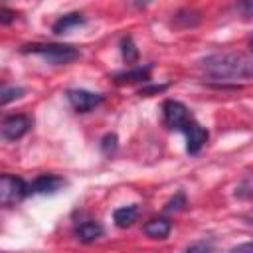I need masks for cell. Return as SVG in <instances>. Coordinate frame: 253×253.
Here are the masks:
<instances>
[{
    "instance_id": "30bf717a",
    "label": "cell",
    "mask_w": 253,
    "mask_h": 253,
    "mask_svg": "<svg viewBox=\"0 0 253 253\" xmlns=\"http://www.w3.org/2000/svg\"><path fill=\"white\" fill-rule=\"evenodd\" d=\"M113 79L117 83H140V81H148L150 79V65L119 71V73L113 75Z\"/></svg>"
},
{
    "instance_id": "8992f818",
    "label": "cell",
    "mask_w": 253,
    "mask_h": 253,
    "mask_svg": "<svg viewBox=\"0 0 253 253\" xmlns=\"http://www.w3.org/2000/svg\"><path fill=\"white\" fill-rule=\"evenodd\" d=\"M67 101L71 103V107L77 113H89L91 109H95L97 105L103 103V95L91 93V91H85V89H69L67 91Z\"/></svg>"
},
{
    "instance_id": "6da1fadb",
    "label": "cell",
    "mask_w": 253,
    "mask_h": 253,
    "mask_svg": "<svg viewBox=\"0 0 253 253\" xmlns=\"http://www.w3.org/2000/svg\"><path fill=\"white\" fill-rule=\"evenodd\" d=\"M200 67L213 79L235 81L249 79L253 75V61L249 53L243 51H219L206 55L200 61Z\"/></svg>"
},
{
    "instance_id": "44dd1931",
    "label": "cell",
    "mask_w": 253,
    "mask_h": 253,
    "mask_svg": "<svg viewBox=\"0 0 253 253\" xmlns=\"http://www.w3.org/2000/svg\"><path fill=\"white\" fill-rule=\"evenodd\" d=\"M211 247H213L211 243L202 241V243H194V245H190V247H188V251H198V249H202V251H210Z\"/></svg>"
},
{
    "instance_id": "e0dca14e",
    "label": "cell",
    "mask_w": 253,
    "mask_h": 253,
    "mask_svg": "<svg viewBox=\"0 0 253 253\" xmlns=\"http://www.w3.org/2000/svg\"><path fill=\"white\" fill-rule=\"evenodd\" d=\"M186 206V198H184V194L180 192V194H176V198L174 200H170L168 204H166V211H180L182 208Z\"/></svg>"
},
{
    "instance_id": "277c9868",
    "label": "cell",
    "mask_w": 253,
    "mask_h": 253,
    "mask_svg": "<svg viewBox=\"0 0 253 253\" xmlns=\"http://www.w3.org/2000/svg\"><path fill=\"white\" fill-rule=\"evenodd\" d=\"M162 119H164V125L168 128L180 130L192 119V115H190V111H188V107L184 103L174 101V99H166L162 103Z\"/></svg>"
},
{
    "instance_id": "8fae6325",
    "label": "cell",
    "mask_w": 253,
    "mask_h": 253,
    "mask_svg": "<svg viewBox=\"0 0 253 253\" xmlns=\"http://www.w3.org/2000/svg\"><path fill=\"white\" fill-rule=\"evenodd\" d=\"M75 235L83 243H93L95 239H99L103 235V227L97 221H83L75 227Z\"/></svg>"
},
{
    "instance_id": "52a82bcc",
    "label": "cell",
    "mask_w": 253,
    "mask_h": 253,
    "mask_svg": "<svg viewBox=\"0 0 253 253\" xmlns=\"http://www.w3.org/2000/svg\"><path fill=\"white\" fill-rule=\"evenodd\" d=\"M180 130L186 134V150L190 154H198L202 146L208 142V130L202 125H198L194 119H190Z\"/></svg>"
},
{
    "instance_id": "9a60e30c",
    "label": "cell",
    "mask_w": 253,
    "mask_h": 253,
    "mask_svg": "<svg viewBox=\"0 0 253 253\" xmlns=\"http://www.w3.org/2000/svg\"><path fill=\"white\" fill-rule=\"evenodd\" d=\"M121 53H123L125 63H136V59H138V49H136V45H134V42H132L130 36H125V38L121 40Z\"/></svg>"
},
{
    "instance_id": "2e32d148",
    "label": "cell",
    "mask_w": 253,
    "mask_h": 253,
    "mask_svg": "<svg viewBox=\"0 0 253 253\" xmlns=\"http://www.w3.org/2000/svg\"><path fill=\"white\" fill-rule=\"evenodd\" d=\"M101 150L107 156H111L117 150V134H105L103 140H101Z\"/></svg>"
},
{
    "instance_id": "5b68a950",
    "label": "cell",
    "mask_w": 253,
    "mask_h": 253,
    "mask_svg": "<svg viewBox=\"0 0 253 253\" xmlns=\"http://www.w3.org/2000/svg\"><path fill=\"white\" fill-rule=\"evenodd\" d=\"M32 128V119L28 115H10L0 123V134L6 140H18Z\"/></svg>"
},
{
    "instance_id": "ac0fdd59",
    "label": "cell",
    "mask_w": 253,
    "mask_h": 253,
    "mask_svg": "<svg viewBox=\"0 0 253 253\" xmlns=\"http://www.w3.org/2000/svg\"><path fill=\"white\" fill-rule=\"evenodd\" d=\"M16 20V12L14 10H8V8H4V6H0V24L2 26H8V24H12Z\"/></svg>"
},
{
    "instance_id": "7a4b0ae2",
    "label": "cell",
    "mask_w": 253,
    "mask_h": 253,
    "mask_svg": "<svg viewBox=\"0 0 253 253\" xmlns=\"http://www.w3.org/2000/svg\"><path fill=\"white\" fill-rule=\"evenodd\" d=\"M20 51L40 55L47 63H53V65H65V63H71L79 57L77 47L63 45V43H30V45H24Z\"/></svg>"
},
{
    "instance_id": "3957f363",
    "label": "cell",
    "mask_w": 253,
    "mask_h": 253,
    "mask_svg": "<svg viewBox=\"0 0 253 253\" xmlns=\"http://www.w3.org/2000/svg\"><path fill=\"white\" fill-rule=\"evenodd\" d=\"M28 196V184L12 174H0V206H16Z\"/></svg>"
},
{
    "instance_id": "ba28073f",
    "label": "cell",
    "mask_w": 253,
    "mask_h": 253,
    "mask_svg": "<svg viewBox=\"0 0 253 253\" xmlns=\"http://www.w3.org/2000/svg\"><path fill=\"white\" fill-rule=\"evenodd\" d=\"M63 186V180L53 174H42L28 184V194H53Z\"/></svg>"
},
{
    "instance_id": "ffe728a7",
    "label": "cell",
    "mask_w": 253,
    "mask_h": 253,
    "mask_svg": "<svg viewBox=\"0 0 253 253\" xmlns=\"http://www.w3.org/2000/svg\"><path fill=\"white\" fill-rule=\"evenodd\" d=\"M168 85H152V87H146V89H140L138 91V95H142V97H148V95H152V93H160V91H164Z\"/></svg>"
},
{
    "instance_id": "9c48e42d",
    "label": "cell",
    "mask_w": 253,
    "mask_h": 253,
    "mask_svg": "<svg viewBox=\"0 0 253 253\" xmlns=\"http://www.w3.org/2000/svg\"><path fill=\"white\" fill-rule=\"evenodd\" d=\"M170 231H172V223L166 217H154L144 223V233L152 239H164L170 235Z\"/></svg>"
},
{
    "instance_id": "7402d4cb",
    "label": "cell",
    "mask_w": 253,
    "mask_h": 253,
    "mask_svg": "<svg viewBox=\"0 0 253 253\" xmlns=\"http://www.w3.org/2000/svg\"><path fill=\"white\" fill-rule=\"evenodd\" d=\"M150 2H152V0H134V6H136V8H146Z\"/></svg>"
},
{
    "instance_id": "d6986e66",
    "label": "cell",
    "mask_w": 253,
    "mask_h": 253,
    "mask_svg": "<svg viewBox=\"0 0 253 253\" xmlns=\"http://www.w3.org/2000/svg\"><path fill=\"white\" fill-rule=\"evenodd\" d=\"M237 6L243 12V18L249 20L251 18V0H237Z\"/></svg>"
},
{
    "instance_id": "4fadbf2b",
    "label": "cell",
    "mask_w": 253,
    "mask_h": 253,
    "mask_svg": "<svg viewBox=\"0 0 253 253\" xmlns=\"http://www.w3.org/2000/svg\"><path fill=\"white\" fill-rule=\"evenodd\" d=\"M87 20L83 14L79 12H73V14H65L63 18H59L55 24H53V34H65L69 32L71 28H77V26H83Z\"/></svg>"
},
{
    "instance_id": "5bb4252c",
    "label": "cell",
    "mask_w": 253,
    "mask_h": 253,
    "mask_svg": "<svg viewBox=\"0 0 253 253\" xmlns=\"http://www.w3.org/2000/svg\"><path fill=\"white\" fill-rule=\"evenodd\" d=\"M26 91L18 85H8V83H0V107H6L14 101H18Z\"/></svg>"
},
{
    "instance_id": "7c38bea8",
    "label": "cell",
    "mask_w": 253,
    "mask_h": 253,
    "mask_svg": "<svg viewBox=\"0 0 253 253\" xmlns=\"http://www.w3.org/2000/svg\"><path fill=\"white\" fill-rule=\"evenodd\" d=\"M138 217V206H123V208H117L113 211V219H115V225L117 227H130Z\"/></svg>"
}]
</instances>
